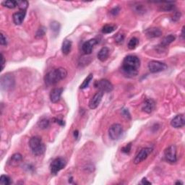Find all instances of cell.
<instances>
[{
  "label": "cell",
  "instance_id": "obj_1",
  "mask_svg": "<svg viewBox=\"0 0 185 185\" xmlns=\"http://www.w3.org/2000/svg\"><path fill=\"white\" fill-rule=\"evenodd\" d=\"M140 67V60L137 56L128 55L124 59L122 71L127 76H136L138 74Z\"/></svg>",
  "mask_w": 185,
  "mask_h": 185
},
{
  "label": "cell",
  "instance_id": "obj_2",
  "mask_svg": "<svg viewBox=\"0 0 185 185\" xmlns=\"http://www.w3.org/2000/svg\"><path fill=\"white\" fill-rule=\"evenodd\" d=\"M67 76V71L63 67L53 69L49 71L44 77V81L49 85H54L57 84Z\"/></svg>",
  "mask_w": 185,
  "mask_h": 185
},
{
  "label": "cell",
  "instance_id": "obj_3",
  "mask_svg": "<svg viewBox=\"0 0 185 185\" xmlns=\"http://www.w3.org/2000/svg\"><path fill=\"white\" fill-rule=\"evenodd\" d=\"M29 147L35 155H41L45 153L46 146L39 136H34L29 141Z\"/></svg>",
  "mask_w": 185,
  "mask_h": 185
},
{
  "label": "cell",
  "instance_id": "obj_4",
  "mask_svg": "<svg viewBox=\"0 0 185 185\" xmlns=\"http://www.w3.org/2000/svg\"><path fill=\"white\" fill-rule=\"evenodd\" d=\"M67 165V161L62 157L56 158L53 160L50 165V170L52 174H56L59 171L62 170Z\"/></svg>",
  "mask_w": 185,
  "mask_h": 185
},
{
  "label": "cell",
  "instance_id": "obj_5",
  "mask_svg": "<svg viewBox=\"0 0 185 185\" xmlns=\"http://www.w3.org/2000/svg\"><path fill=\"white\" fill-rule=\"evenodd\" d=\"M123 134V127L120 124H113L109 129V135L112 140H117Z\"/></svg>",
  "mask_w": 185,
  "mask_h": 185
},
{
  "label": "cell",
  "instance_id": "obj_6",
  "mask_svg": "<svg viewBox=\"0 0 185 185\" xmlns=\"http://www.w3.org/2000/svg\"><path fill=\"white\" fill-rule=\"evenodd\" d=\"M148 67L151 73H158L165 71L167 69V65L163 62L153 60L148 63Z\"/></svg>",
  "mask_w": 185,
  "mask_h": 185
},
{
  "label": "cell",
  "instance_id": "obj_7",
  "mask_svg": "<svg viewBox=\"0 0 185 185\" xmlns=\"http://www.w3.org/2000/svg\"><path fill=\"white\" fill-rule=\"evenodd\" d=\"M95 86L99 91L103 92H110L113 89L112 83L106 79H101L99 81H96Z\"/></svg>",
  "mask_w": 185,
  "mask_h": 185
},
{
  "label": "cell",
  "instance_id": "obj_8",
  "mask_svg": "<svg viewBox=\"0 0 185 185\" xmlns=\"http://www.w3.org/2000/svg\"><path fill=\"white\" fill-rule=\"evenodd\" d=\"M14 85V79L12 75L6 74L1 77V86L3 90H9Z\"/></svg>",
  "mask_w": 185,
  "mask_h": 185
},
{
  "label": "cell",
  "instance_id": "obj_9",
  "mask_svg": "<svg viewBox=\"0 0 185 185\" xmlns=\"http://www.w3.org/2000/svg\"><path fill=\"white\" fill-rule=\"evenodd\" d=\"M152 152V148H144L141 149L140 152L136 155L135 158H134L133 161L134 163V164H139V163H142V161H144L145 160L147 159V158L150 155V153Z\"/></svg>",
  "mask_w": 185,
  "mask_h": 185
},
{
  "label": "cell",
  "instance_id": "obj_10",
  "mask_svg": "<svg viewBox=\"0 0 185 185\" xmlns=\"http://www.w3.org/2000/svg\"><path fill=\"white\" fill-rule=\"evenodd\" d=\"M164 156L166 160L171 163H176L177 161V156H176V148L175 146L172 145L165 150Z\"/></svg>",
  "mask_w": 185,
  "mask_h": 185
},
{
  "label": "cell",
  "instance_id": "obj_11",
  "mask_svg": "<svg viewBox=\"0 0 185 185\" xmlns=\"http://www.w3.org/2000/svg\"><path fill=\"white\" fill-rule=\"evenodd\" d=\"M103 96H104V92L98 90V91L96 92L95 95L92 96L91 99L90 100L89 104H88L89 108L90 109H95L97 108V107L98 106V105L100 104L101 101Z\"/></svg>",
  "mask_w": 185,
  "mask_h": 185
},
{
  "label": "cell",
  "instance_id": "obj_12",
  "mask_svg": "<svg viewBox=\"0 0 185 185\" xmlns=\"http://www.w3.org/2000/svg\"><path fill=\"white\" fill-rule=\"evenodd\" d=\"M98 41L96 39H90L88 40V41H85V43L83 44V46H82V49H83V52L85 54H91L94 46L96 45Z\"/></svg>",
  "mask_w": 185,
  "mask_h": 185
},
{
  "label": "cell",
  "instance_id": "obj_13",
  "mask_svg": "<svg viewBox=\"0 0 185 185\" xmlns=\"http://www.w3.org/2000/svg\"><path fill=\"white\" fill-rule=\"evenodd\" d=\"M155 108V103L152 98H147L142 106V110L147 113H152Z\"/></svg>",
  "mask_w": 185,
  "mask_h": 185
},
{
  "label": "cell",
  "instance_id": "obj_14",
  "mask_svg": "<svg viewBox=\"0 0 185 185\" xmlns=\"http://www.w3.org/2000/svg\"><path fill=\"white\" fill-rule=\"evenodd\" d=\"M63 92V88H56L51 90L50 92V100L52 103L56 104L58 103L61 99V96H62Z\"/></svg>",
  "mask_w": 185,
  "mask_h": 185
},
{
  "label": "cell",
  "instance_id": "obj_15",
  "mask_svg": "<svg viewBox=\"0 0 185 185\" xmlns=\"http://www.w3.org/2000/svg\"><path fill=\"white\" fill-rule=\"evenodd\" d=\"M185 124L184 115L183 113L176 115L174 118L171 121V125L174 128H181L184 127Z\"/></svg>",
  "mask_w": 185,
  "mask_h": 185
},
{
  "label": "cell",
  "instance_id": "obj_16",
  "mask_svg": "<svg viewBox=\"0 0 185 185\" xmlns=\"http://www.w3.org/2000/svg\"><path fill=\"white\" fill-rule=\"evenodd\" d=\"M147 37L149 39H153V38L160 37L162 35V31L158 28H148L145 31Z\"/></svg>",
  "mask_w": 185,
  "mask_h": 185
},
{
  "label": "cell",
  "instance_id": "obj_17",
  "mask_svg": "<svg viewBox=\"0 0 185 185\" xmlns=\"http://www.w3.org/2000/svg\"><path fill=\"white\" fill-rule=\"evenodd\" d=\"M26 11H20L13 14L12 19L13 22L15 25H21L24 21V19L26 18Z\"/></svg>",
  "mask_w": 185,
  "mask_h": 185
},
{
  "label": "cell",
  "instance_id": "obj_18",
  "mask_svg": "<svg viewBox=\"0 0 185 185\" xmlns=\"http://www.w3.org/2000/svg\"><path fill=\"white\" fill-rule=\"evenodd\" d=\"M109 54H110V51H109V48L103 47L102 49L98 51L97 55L98 59L101 61V62H105V61L108 60Z\"/></svg>",
  "mask_w": 185,
  "mask_h": 185
},
{
  "label": "cell",
  "instance_id": "obj_19",
  "mask_svg": "<svg viewBox=\"0 0 185 185\" xmlns=\"http://www.w3.org/2000/svg\"><path fill=\"white\" fill-rule=\"evenodd\" d=\"M132 10H133V11L139 14H144L146 11V5H144L143 4L140 2L133 3L132 5Z\"/></svg>",
  "mask_w": 185,
  "mask_h": 185
},
{
  "label": "cell",
  "instance_id": "obj_20",
  "mask_svg": "<svg viewBox=\"0 0 185 185\" xmlns=\"http://www.w3.org/2000/svg\"><path fill=\"white\" fill-rule=\"evenodd\" d=\"M23 161V155L20 153H14L10 158V161H8V163L10 166H17Z\"/></svg>",
  "mask_w": 185,
  "mask_h": 185
},
{
  "label": "cell",
  "instance_id": "obj_21",
  "mask_svg": "<svg viewBox=\"0 0 185 185\" xmlns=\"http://www.w3.org/2000/svg\"><path fill=\"white\" fill-rule=\"evenodd\" d=\"M175 39H176L175 35H174L172 34L167 35V36L164 37L163 39V40H162L161 43H160V46H161V47H163V48H166V46L170 45L172 42H174V41H175Z\"/></svg>",
  "mask_w": 185,
  "mask_h": 185
},
{
  "label": "cell",
  "instance_id": "obj_22",
  "mask_svg": "<svg viewBox=\"0 0 185 185\" xmlns=\"http://www.w3.org/2000/svg\"><path fill=\"white\" fill-rule=\"evenodd\" d=\"M72 41L67 39L64 40L62 46V51L64 55H67V54H69V52L71 51V49H72Z\"/></svg>",
  "mask_w": 185,
  "mask_h": 185
},
{
  "label": "cell",
  "instance_id": "obj_23",
  "mask_svg": "<svg viewBox=\"0 0 185 185\" xmlns=\"http://www.w3.org/2000/svg\"><path fill=\"white\" fill-rule=\"evenodd\" d=\"M117 27L116 26H113V25L111 24H107L105 25V26L103 27L101 29V32L104 34H109V33H111L113 31H115V29Z\"/></svg>",
  "mask_w": 185,
  "mask_h": 185
},
{
  "label": "cell",
  "instance_id": "obj_24",
  "mask_svg": "<svg viewBox=\"0 0 185 185\" xmlns=\"http://www.w3.org/2000/svg\"><path fill=\"white\" fill-rule=\"evenodd\" d=\"M92 78H93V75H92V73H90V74L88 75L87 77L84 80L83 83H82L80 86V89H85V88H87L88 86H89V84L90 83V82L92 81Z\"/></svg>",
  "mask_w": 185,
  "mask_h": 185
},
{
  "label": "cell",
  "instance_id": "obj_25",
  "mask_svg": "<svg viewBox=\"0 0 185 185\" xmlns=\"http://www.w3.org/2000/svg\"><path fill=\"white\" fill-rule=\"evenodd\" d=\"M139 43H140V41H139L138 39H137L136 37H132L128 42L127 46L130 50H133L136 49L137 46L139 45Z\"/></svg>",
  "mask_w": 185,
  "mask_h": 185
},
{
  "label": "cell",
  "instance_id": "obj_26",
  "mask_svg": "<svg viewBox=\"0 0 185 185\" xmlns=\"http://www.w3.org/2000/svg\"><path fill=\"white\" fill-rule=\"evenodd\" d=\"M49 125H50L49 120L46 118H42L41 120L39 121V123H38L39 127L41 128V129H43V130L46 129V128L49 127Z\"/></svg>",
  "mask_w": 185,
  "mask_h": 185
},
{
  "label": "cell",
  "instance_id": "obj_27",
  "mask_svg": "<svg viewBox=\"0 0 185 185\" xmlns=\"http://www.w3.org/2000/svg\"><path fill=\"white\" fill-rule=\"evenodd\" d=\"M2 5L5 7L9 8V9H14L16 7H18V1H13V0H10V1H5L2 2Z\"/></svg>",
  "mask_w": 185,
  "mask_h": 185
},
{
  "label": "cell",
  "instance_id": "obj_28",
  "mask_svg": "<svg viewBox=\"0 0 185 185\" xmlns=\"http://www.w3.org/2000/svg\"><path fill=\"white\" fill-rule=\"evenodd\" d=\"M28 1H18V7L20 11H26L27 8L28 7Z\"/></svg>",
  "mask_w": 185,
  "mask_h": 185
},
{
  "label": "cell",
  "instance_id": "obj_29",
  "mask_svg": "<svg viewBox=\"0 0 185 185\" xmlns=\"http://www.w3.org/2000/svg\"><path fill=\"white\" fill-rule=\"evenodd\" d=\"M12 183L11 179L7 175H2L0 179V184L1 185H9Z\"/></svg>",
  "mask_w": 185,
  "mask_h": 185
},
{
  "label": "cell",
  "instance_id": "obj_30",
  "mask_svg": "<svg viewBox=\"0 0 185 185\" xmlns=\"http://www.w3.org/2000/svg\"><path fill=\"white\" fill-rule=\"evenodd\" d=\"M50 27H51V31L53 32L56 34V33H59V31L60 30V24L58 22H56V21H54L51 23L50 25Z\"/></svg>",
  "mask_w": 185,
  "mask_h": 185
},
{
  "label": "cell",
  "instance_id": "obj_31",
  "mask_svg": "<svg viewBox=\"0 0 185 185\" xmlns=\"http://www.w3.org/2000/svg\"><path fill=\"white\" fill-rule=\"evenodd\" d=\"M166 5L161 6V10H163V11H171V10H173L174 9V5H173V2H166Z\"/></svg>",
  "mask_w": 185,
  "mask_h": 185
},
{
  "label": "cell",
  "instance_id": "obj_32",
  "mask_svg": "<svg viewBox=\"0 0 185 185\" xmlns=\"http://www.w3.org/2000/svg\"><path fill=\"white\" fill-rule=\"evenodd\" d=\"M46 33V29L44 27H41L38 31L36 32V34H35V38L36 39H41L43 36H44Z\"/></svg>",
  "mask_w": 185,
  "mask_h": 185
},
{
  "label": "cell",
  "instance_id": "obj_33",
  "mask_svg": "<svg viewBox=\"0 0 185 185\" xmlns=\"http://www.w3.org/2000/svg\"><path fill=\"white\" fill-rule=\"evenodd\" d=\"M125 34L123 33H118L115 37V41L117 43H123L124 40H125Z\"/></svg>",
  "mask_w": 185,
  "mask_h": 185
},
{
  "label": "cell",
  "instance_id": "obj_34",
  "mask_svg": "<svg viewBox=\"0 0 185 185\" xmlns=\"http://www.w3.org/2000/svg\"><path fill=\"white\" fill-rule=\"evenodd\" d=\"M0 36H1V40H0V43H1V45L2 46H7V37L5 36V35H4L2 33H1Z\"/></svg>",
  "mask_w": 185,
  "mask_h": 185
},
{
  "label": "cell",
  "instance_id": "obj_35",
  "mask_svg": "<svg viewBox=\"0 0 185 185\" xmlns=\"http://www.w3.org/2000/svg\"><path fill=\"white\" fill-rule=\"evenodd\" d=\"M121 113H122L123 117H125V119H131V116H130V113L129 112V111H128V109H123L122 111H121Z\"/></svg>",
  "mask_w": 185,
  "mask_h": 185
},
{
  "label": "cell",
  "instance_id": "obj_36",
  "mask_svg": "<svg viewBox=\"0 0 185 185\" xmlns=\"http://www.w3.org/2000/svg\"><path fill=\"white\" fill-rule=\"evenodd\" d=\"M131 148H132V144L129 143L126 146L123 147L122 149H121V151L125 153H129L130 152V150H131Z\"/></svg>",
  "mask_w": 185,
  "mask_h": 185
},
{
  "label": "cell",
  "instance_id": "obj_37",
  "mask_svg": "<svg viewBox=\"0 0 185 185\" xmlns=\"http://www.w3.org/2000/svg\"><path fill=\"white\" fill-rule=\"evenodd\" d=\"M181 17V13L179 12H176L174 14L173 17H172V20L174 21V22H176V21H178L180 19Z\"/></svg>",
  "mask_w": 185,
  "mask_h": 185
},
{
  "label": "cell",
  "instance_id": "obj_38",
  "mask_svg": "<svg viewBox=\"0 0 185 185\" xmlns=\"http://www.w3.org/2000/svg\"><path fill=\"white\" fill-rule=\"evenodd\" d=\"M119 11H120V8H119V7H114L111 10V14L113 16H116V15H117V14H118Z\"/></svg>",
  "mask_w": 185,
  "mask_h": 185
},
{
  "label": "cell",
  "instance_id": "obj_39",
  "mask_svg": "<svg viewBox=\"0 0 185 185\" xmlns=\"http://www.w3.org/2000/svg\"><path fill=\"white\" fill-rule=\"evenodd\" d=\"M5 56H4V55L2 54H1V64H2V68H1V71H2L4 68H5Z\"/></svg>",
  "mask_w": 185,
  "mask_h": 185
},
{
  "label": "cell",
  "instance_id": "obj_40",
  "mask_svg": "<svg viewBox=\"0 0 185 185\" xmlns=\"http://www.w3.org/2000/svg\"><path fill=\"white\" fill-rule=\"evenodd\" d=\"M142 184H151V182H148V180H147L146 178H143L142 180Z\"/></svg>",
  "mask_w": 185,
  "mask_h": 185
},
{
  "label": "cell",
  "instance_id": "obj_41",
  "mask_svg": "<svg viewBox=\"0 0 185 185\" xmlns=\"http://www.w3.org/2000/svg\"><path fill=\"white\" fill-rule=\"evenodd\" d=\"M54 121H56L55 122L60 124V125H64V122L62 120H60V119H54Z\"/></svg>",
  "mask_w": 185,
  "mask_h": 185
},
{
  "label": "cell",
  "instance_id": "obj_42",
  "mask_svg": "<svg viewBox=\"0 0 185 185\" xmlns=\"http://www.w3.org/2000/svg\"><path fill=\"white\" fill-rule=\"evenodd\" d=\"M78 135H79L78 130H75V131L74 132V136H75V138H76V139H77V138H78Z\"/></svg>",
  "mask_w": 185,
  "mask_h": 185
},
{
  "label": "cell",
  "instance_id": "obj_43",
  "mask_svg": "<svg viewBox=\"0 0 185 185\" xmlns=\"http://www.w3.org/2000/svg\"><path fill=\"white\" fill-rule=\"evenodd\" d=\"M184 27H183V28H182V36L183 39H184Z\"/></svg>",
  "mask_w": 185,
  "mask_h": 185
},
{
  "label": "cell",
  "instance_id": "obj_44",
  "mask_svg": "<svg viewBox=\"0 0 185 185\" xmlns=\"http://www.w3.org/2000/svg\"><path fill=\"white\" fill-rule=\"evenodd\" d=\"M176 184H183V183H182V182H176Z\"/></svg>",
  "mask_w": 185,
  "mask_h": 185
}]
</instances>
